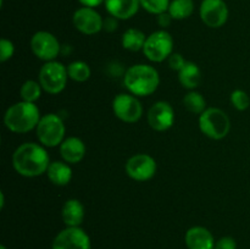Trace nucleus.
<instances>
[{"label": "nucleus", "instance_id": "8", "mask_svg": "<svg viewBox=\"0 0 250 249\" xmlns=\"http://www.w3.org/2000/svg\"><path fill=\"white\" fill-rule=\"evenodd\" d=\"M112 111L115 116L126 124L139 121L143 115V106L136 95L131 93L117 94L112 100Z\"/></svg>", "mask_w": 250, "mask_h": 249}, {"label": "nucleus", "instance_id": "18", "mask_svg": "<svg viewBox=\"0 0 250 249\" xmlns=\"http://www.w3.org/2000/svg\"><path fill=\"white\" fill-rule=\"evenodd\" d=\"M63 224L67 227H78L84 219V207L78 199H68L61 210Z\"/></svg>", "mask_w": 250, "mask_h": 249}, {"label": "nucleus", "instance_id": "9", "mask_svg": "<svg viewBox=\"0 0 250 249\" xmlns=\"http://www.w3.org/2000/svg\"><path fill=\"white\" fill-rule=\"evenodd\" d=\"M29 45H31L32 53L39 60H43L45 62L55 60L61 50L58 38L46 31H39L34 33L29 42Z\"/></svg>", "mask_w": 250, "mask_h": 249}, {"label": "nucleus", "instance_id": "1", "mask_svg": "<svg viewBox=\"0 0 250 249\" xmlns=\"http://www.w3.org/2000/svg\"><path fill=\"white\" fill-rule=\"evenodd\" d=\"M50 159L42 144L27 142L17 146L12 154V166L19 175L33 178L46 173Z\"/></svg>", "mask_w": 250, "mask_h": 249}, {"label": "nucleus", "instance_id": "11", "mask_svg": "<svg viewBox=\"0 0 250 249\" xmlns=\"http://www.w3.org/2000/svg\"><path fill=\"white\" fill-rule=\"evenodd\" d=\"M90 238L84 229L78 227H66L59 232L53 241L51 249H90Z\"/></svg>", "mask_w": 250, "mask_h": 249}, {"label": "nucleus", "instance_id": "33", "mask_svg": "<svg viewBox=\"0 0 250 249\" xmlns=\"http://www.w3.org/2000/svg\"><path fill=\"white\" fill-rule=\"evenodd\" d=\"M78 1L82 4V6L92 7V9H94V7L99 6V5H102L103 2H105V0H78Z\"/></svg>", "mask_w": 250, "mask_h": 249}, {"label": "nucleus", "instance_id": "35", "mask_svg": "<svg viewBox=\"0 0 250 249\" xmlns=\"http://www.w3.org/2000/svg\"><path fill=\"white\" fill-rule=\"evenodd\" d=\"M0 249H6V247H5V246H0Z\"/></svg>", "mask_w": 250, "mask_h": 249}, {"label": "nucleus", "instance_id": "3", "mask_svg": "<svg viewBox=\"0 0 250 249\" xmlns=\"http://www.w3.org/2000/svg\"><path fill=\"white\" fill-rule=\"evenodd\" d=\"M41 117V111L36 103L21 100L7 107L4 115V124L14 133H27L37 128Z\"/></svg>", "mask_w": 250, "mask_h": 249}, {"label": "nucleus", "instance_id": "19", "mask_svg": "<svg viewBox=\"0 0 250 249\" xmlns=\"http://www.w3.org/2000/svg\"><path fill=\"white\" fill-rule=\"evenodd\" d=\"M46 176L53 185L63 187L72 180V168L65 161H53L49 165Z\"/></svg>", "mask_w": 250, "mask_h": 249}, {"label": "nucleus", "instance_id": "14", "mask_svg": "<svg viewBox=\"0 0 250 249\" xmlns=\"http://www.w3.org/2000/svg\"><path fill=\"white\" fill-rule=\"evenodd\" d=\"M72 22L78 32L87 34V36H93L102 31L104 20L94 9L83 6L76 10L72 17Z\"/></svg>", "mask_w": 250, "mask_h": 249}, {"label": "nucleus", "instance_id": "34", "mask_svg": "<svg viewBox=\"0 0 250 249\" xmlns=\"http://www.w3.org/2000/svg\"><path fill=\"white\" fill-rule=\"evenodd\" d=\"M4 204H5V198H4V193L0 192V208H4Z\"/></svg>", "mask_w": 250, "mask_h": 249}, {"label": "nucleus", "instance_id": "13", "mask_svg": "<svg viewBox=\"0 0 250 249\" xmlns=\"http://www.w3.org/2000/svg\"><path fill=\"white\" fill-rule=\"evenodd\" d=\"M146 119H148L149 126L154 131H167L175 122V111L167 102L160 100L151 105L150 109L148 110Z\"/></svg>", "mask_w": 250, "mask_h": 249}, {"label": "nucleus", "instance_id": "29", "mask_svg": "<svg viewBox=\"0 0 250 249\" xmlns=\"http://www.w3.org/2000/svg\"><path fill=\"white\" fill-rule=\"evenodd\" d=\"M167 62H168V66H170L171 70L180 72V71L183 68V66L186 65V62H187V61L185 60V58H183L180 53H172L171 54L170 58L167 59Z\"/></svg>", "mask_w": 250, "mask_h": 249}, {"label": "nucleus", "instance_id": "15", "mask_svg": "<svg viewBox=\"0 0 250 249\" xmlns=\"http://www.w3.org/2000/svg\"><path fill=\"white\" fill-rule=\"evenodd\" d=\"M186 246L188 249H214L215 239L211 232L202 226L190 227L186 232Z\"/></svg>", "mask_w": 250, "mask_h": 249}, {"label": "nucleus", "instance_id": "22", "mask_svg": "<svg viewBox=\"0 0 250 249\" xmlns=\"http://www.w3.org/2000/svg\"><path fill=\"white\" fill-rule=\"evenodd\" d=\"M168 12L173 20H185L194 12L193 0H172L168 6Z\"/></svg>", "mask_w": 250, "mask_h": 249}, {"label": "nucleus", "instance_id": "16", "mask_svg": "<svg viewBox=\"0 0 250 249\" xmlns=\"http://www.w3.org/2000/svg\"><path fill=\"white\" fill-rule=\"evenodd\" d=\"M139 0H105V9L117 20H128L138 12Z\"/></svg>", "mask_w": 250, "mask_h": 249}, {"label": "nucleus", "instance_id": "25", "mask_svg": "<svg viewBox=\"0 0 250 249\" xmlns=\"http://www.w3.org/2000/svg\"><path fill=\"white\" fill-rule=\"evenodd\" d=\"M42 90L43 88H42L41 83L33 80H28L20 88V95L23 102L36 103L41 98Z\"/></svg>", "mask_w": 250, "mask_h": 249}, {"label": "nucleus", "instance_id": "31", "mask_svg": "<svg viewBox=\"0 0 250 249\" xmlns=\"http://www.w3.org/2000/svg\"><path fill=\"white\" fill-rule=\"evenodd\" d=\"M117 27H119V20L114 16L106 17V19L104 20V22H103V29L109 32V33L116 31Z\"/></svg>", "mask_w": 250, "mask_h": 249}, {"label": "nucleus", "instance_id": "4", "mask_svg": "<svg viewBox=\"0 0 250 249\" xmlns=\"http://www.w3.org/2000/svg\"><path fill=\"white\" fill-rule=\"evenodd\" d=\"M199 128L210 139L220 141L229 133L231 121L224 110L219 107H207L199 115Z\"/></svg>", "mask_w": 250, "mask_h": 249}, {"label": "nucleus", "instance_id": "2", "mask_svg": "<svg viewBox=\"0 0 250 249\" xmlns=\"http://www.w3.org/2000/svg\"><path fill=\"white\" fill-rule=\"evenodd\" d=\"M124 84L131 94L136 97H148L158 89L160 76L153 66L137 63L127 68L124 75Z\"/></svg>", "mask_w": 250, "mask_h": 249}, {"label": "nucleus", "instance_id": "24", "mask_svg": "<svg viewBox=\"0 0 250 249\" xmlns=\"http://www.w3.org/2000/svg\"><path fill=\"white\" fill-rule=\"evenodd\" d=\"M90 67L84 61H73L67 66V75L75 82H85L90 77Z\"/></svg>", "mask_w": 250, "mask_h": 249}, {"label": "nucleus", "instance_id": "21", "mask_svg": "<svg viewBox=\"0 0 250 249\" xmlns=\"http://www.w3.org/2000/svg\"><path fill=\"white\" fill-rule=\"evenodd\" d=\"M146 36L138 28H128L122 34L121 43L126 50L139 51L143 50Z\"/></svg>", "mask_w": 250, "mask_h": 249}, {"label": "nucleus", "instance_id": "27", "mask_svg": "<svg viewBox=\"0 0 250 249\" xmlns=\"http://www.w3.org/2000/svg\"><path fill=\"white\" fill-rule=\"evenodd\" d=\"M231 104L233 105L234 109H237L238 111H244L250 106V98L248 93L244 92L242 89H236L231 93Z\"/></svg>", "mask_w": 250, "mask_h": 249}, {"label": "nucleus", "instance_id": "5", "mask_svg": "<svg viewBox=\"0 0 250 249\" xmlns=\"http://www.w3.org/2000/svg\"><path fill=\"white\" fill-rule=\"evenodd\" d=\"M38 80L44 92L53 95L59 94L67 84V66L55 60L48 61L39 70Z\"/></svg>", "mask_w": 250, "mask_h": 249}, {"label": "nucleus", "instance_id": "28", "mask_svg": "<svg viewBox=\"0 0 250 249\" xmlns=\"http://www.w3.org/2000/svg\"><path fill=\"white\" fill-rule=\"evenodd\" d=\"M15 54V46L11 41L6 38H2L0 41V61L5 62V61L10 60Z\"/></svg>", "mask_w": 250, "mask_h": 249}, {"label": "nucleus", "instance_id": "6", "mask_svg": "<svg viewBox=\"0 0 250 249\" xmlns=\"http://www.w3.org/2000/svg\"><path fill=\"white\" fill-rule=\"evenodd\" d=\"M36 131L39 143L46 148H55L65 139V124L56 114H46L42 116Z\"/></svg>", "mask_w": 250, "mask_h": 249}, {"label": "nucleus", "instance_id": "23", "mask_svg": "<svg viewBox=\"0 0 250 249\" xmlns=\"http://www.w3.org/2000/svg\"><path fill=\"white\" fill-rule=\"evenodd\" d=\"M183 105L192 114L200 115L207 109V100L197 90H190L183 98Z\"/></svg>", "mask_w": 250, "mask_h": 249}, {"label": "nucleus", "instance_id": "32", "mask_svg": "<svg viewBox=\"0 0 250 249\" xmlns=\"http://www.w3.org/2000/svg\"><path fill=\"white\" fill-rule=\"evenodd\" d=\"M172 20L173 19H172V16L170 15V12L166 11V12H163V14L158 15V19H156V21H158V24L161 27V28L166 29L171 24Z\"/></svg>", "mask_w": 250, "mask_h": 249}, {"label": "nucleus", "instance_id": "20", "mask_svg": "<svg viewBox=\"0 0 250 249\" xmlns=\"http://www.w3.org/2000/svg\"><path fill=\"white\" fill-rule=\"evenodd\" d=\"M178 81L182 87L189 90H195L202 81V71L199 66L192 61H187L182 70L178 72Z\"/></svg>", "mask_w": 250, "mask_h": 249}, {"label": "nucleus", "instance_id": "12", "mask_svg": "<svg viewBox=\"0 0 250 249\" xmlns=\"http://www.w3.org/2000/svg\"><path fill=\"white\" fill-rule=\"evenodd\" d=\"M199 15L208 27L220 28L229 20V7L224 0H203Z\"/></svg>", "mask_w": 250, "mask_h": 249}, {"label": "nucleus", "instance_id": "7", "mask_svg": "<svg viewBox=\"0 0 250 249\" xmlns=\"http://www.w3.org/2000/svg\"><path fill=\"white\" fill-rule=\"evenodd\" d=\"M143 53L151 62H163L173 53V38L166 29H159L146 37Z\"/></svg>", "mask_w": 250, "mask_h": 249}, {"label": "nucleus", "instance_id": "10", "mask_svg": "<svg viewBox=\"0 0 250 249\" xmlns=\"http://www.w3.org/2000/svg\"><path fill=\"white\" fill-rule=\"evenodd\" d=\"M125 170L128 177L138 182H146L155 176L158 165L153 156L149 154H136L127 160Z\"/></svg>", "mask_w": 250, "mask_h": 249}, {"label": "nucleus", "instance_id": "26", "mask_svg": "<svg viewBox=\"0 0 250 249\" xmlns=\"http://www.w3.org/2000/svg\"><path fill=\"white\" fill-rule=\"evenodd\" d=\"M139 1H141V6L146 11L156 16L167 11L171 2L170 0H139Z\"/></svg>", "mask_w": 250, "mask_h": 249}, {"label": "nucleus", "instance_id": "17", "mask_svg": "<svg viewBox=\"0 0 250 249\" xmlns=\"http://www.w3.org/2000/svg\"><path fill=\"white\" fill-rule=\"evenodd\" d=\"M60 155L67 164H78L85 155V145L78 137H68L60 144Z\"/></svg>", "mask_w": 250, "mask_h": 249}, {"label": "nucleus", "instance_id": "30", "mask_svg": "<svg viewBox=\"0 0 250 249\" xmlns=\"http://www.w3.org/2000/svg\"><path fill=\"white\" fill-rule=\"evenodd\" d=\"M214 249H237V243L232 237H222L215 243Z\"/></svg>", "mask_w": 250, "mask_h": 249}]
</instances>
